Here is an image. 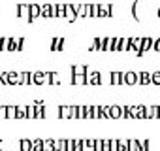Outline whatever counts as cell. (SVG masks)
Masks as SVG:
<instances>
[{"mask_svg": "<svg viewBox=\"0 0 160 151\" xmlns=\"http://www.w3.org/2000/svg\"><path fill=\"white\" fill-rule=\"evenodd\" d=\"M152 38L151 36H145V38H141V47H139V51H138V57H143L151 47H152Z\"/></svg>", "mask_w": 160, "mask_h": 151, "instance_id": "6da1fadb", "label": "cell"}, {"mask_svg": "<svg viewBox=\"0 0 160 151\" xmlns=\"http://www.w3.org/2000/svg\"><path fill=\"white\" fill-rule=\"evenodd\" d=\"M64 19L73 23L77 17H75V4H64Z\"/></svg>", "mask_w": 160, "mask_h": 151, "instance_id": "7a4b0ae2", "label": "cell"}, {"mask_svg": "<svg viewBox=\"0 0 160 151\" xmlns=\"http://www.w3.org/2000/svg\"><path fill=\"white\" fill-rule=\"evenodd\" d=\"M38 17H40V6L38 4H28V17H27V21L34 23Z\"/></svg>", "mask_w": 160, "mask_h": 151, "instance_id": "3957f363", "label": "cell"}, {"mask_svg": "<svg viewBox=\"0 0 160 151\" xmlns=\"http://www.w3.org/2000/svg\"><path fill=\"white\" fill-rule=\"evenodd\" d=\"M122 83L124 85H136L138 83V74L136 72H122Z\"/></svg>", "mask_w": 160, "mask_h": 151, "instance_id": "277c9868", "label": "cell"}, {"mask_svg": "<svg viewBox=\"0 0 160 151\" xmlns=\"http://www.w3.org/2000/svg\"><path fill=\"white\" fill-rule=\"evenodd\" d=\"M100 83H102V74L100 72L87 74V85H100Z\"/></svg>", "mask_w": 160, "mask_h": 151, "instance_id": "5b68a950", "label": "cell"}, {"mask_svg": "<svg viewBox=\"0 0 160 151\" xmlns=\"http://www.w3.org/2000/svg\"><path fill=\"white\" fill-rule=\"evenodd\" d=\"M98 17H113V6L111 4H100Z\"/></svg>", "mask_w": 160, "mask_h": 151, "instance_id": "8992f818", "label": "cell"}, {"mask_svg": "<svg viewBox=\"0 0 160 151\" xmlns=\"http://www.w3.org/2000/svg\"><path fill=\"white\" fill-rule=\"evenodd\" d=\"M64 45H66V40H64L62 36H57V38H53V42H51V51H62Z\"/></svg>", "mask_w": 160, "mask_h": 151, "instance_id": "52a82bcc", "label": "cell"}, {"mask_svg": "<svg viewBox=\"0 0 160 151\" xmlns=\"http://www.w3.org/2000/svg\"><path fill=\"white\" fill-rule=\"evenodd\" d=\"M72 85H87V74H72Z\"/></svg>", "mask_w": 160, "mask_h": 151, "instance_id": "ba28073f", "label": "cell"}, {"mask_svg": "<svg viewBox=\"0 0 160 151\" xmlns=\"http://www.w3.org/2000/svg\"><path fill=\"white\" fill-rule=\"evenodd\" d=\"M139 47H141V38H138V36H136V38H130V44H128V51L138 55Z\"/></svg>", "mask_w": 160, "mask_h": 151, "instance_id": "9c48e42d", "label": "cell"}, {"mask_svg": "<svg viewBox=\"0 0 160 151\" xmlns=\"http://www.w3.org/2000/svg\"><path fill=\"white\" fill-rule=\"evenodd\" d=\"M58 119H72V106H58Z\"/></svg>", "mask_w": 160, "mask_h": 151, "instance_id": "30bf717a", "label": "cell"}, {"mask_svg": "<svg viewBox=\"0 0 160 151\" xmlns=\"http://www.w3.org/2000/svg\"><path fill=\"white\" fill-rule=\"evenodd\" d=\"M109 83L111 85H124L122 83V72H111L109 74Z\"/></svg>", "mask_w": 160, "mask_h": 151, "instance_id": "8fae6325", "label": "cell"}, {"mask_svg": "<svg viewBox=\"0 0 160 151\" xmlns=\"http://www.w3.org/2000/svg\"><path fill=\"white\" fill-rule=\"evenodd\" d=\"M121 115H122V106L117 104L109 106V119H121Z\"/></svg>", "mask_w": 160, "mask_h": 151, "instance_id": "7c38bea8", "label": "cell"}, {"mask_svg": "<svg viewBox=\"0 0 160 151\" xmlns=\"http://www.w3.org/2000/svg\"><path fill=\"white\" fill-rule=\"evenodd\" d=\"M32 83V72H21L19 74V85H30Z\"/></svg>", "mask_w": 160, "mask_h": 151, "instance_id": "4fadbf2b", "label": "cell"}, {"mask_svg": "<svg viewBox=\"0 0 160 151\" xmlns=\"http://www.w3.org/2000/svg\"><path fill=\"white\" fill-rule=\"evenodd\" d=\"M32 83L34 85H45V72H34L32 74Z\"/></svg>", "mask_w": 160, "mask_h": 151, "instance_id": "5bb4252c", "label": "cell"}, {"mask_svg": "<svg viewBox=\"0 0 160 151\" xmlns=\"http://www.w3.org/2000/svg\"><path fill=\"white\" fill-rule=\"evenodd\" d=\"M6 81H8V85H19V72H8Z\"/></svg>", "mask_w": 160, "mask_h": 151, "instance_id": "9a60e30c", "label": "cell"}, {"mask_svg": "<svg viewBox=\"0 0 160 151\" xmlns=\"http://www.w3.org/2000/svg\"><path fill=\"white\" fill-rule=\"evenodd\" d=\"M15 15H17L19 19H23V17H28V4H17Z\"/></svg>", "mask_w": 160, "mask_h": 151, "instance_id": "2e32d148", "label": "cell"}, {"mask_svg": "<svg viewBox=\"0 0 160 151\" xmlns=\"http://www.w3.org/2000/svg\"><path fill=\"white\" fill-rule=\"evenodd\" d=\"M75 17L77 19L87 17V4H75Z\"/></svg>", "mask_w": 160, "mask_h": 151, "instance_id": "e0dca14e", "label": "cell"}, {"mask_svg": "<svg viewBox=\"0 0 160 151\" xmlns=\"http://www.w3.org/2000/svg\"><path fill=\"white\" fill-rule=\"evenodd\" d=\"M111 47H113V36H106V38L102 40V49H100V51L108 53V51H111Z\"/></svg>", "mask_w": 160, "mask_h": 151, "instance_id": "ac0fdd59", "label": "cell"}, {"mask_svg": "<svg viewBox=\"0 0 160 151\" xmlns=\"http://www.w3.org/2000/svg\"><path fill=\"white\" fill-rule=\"evenodd\" d=\"M138 83L149 85V83H151V74H149V72H139V74H138Z\"/></svg>", "mask_w": 160, "mask_h": 151, "instance_id": "d6986e66", "label": "cell"}, {"mask_svg": "<svg viewBox=\"0 0 160 151\" xmlns=\"http://www.w3.org/2000/svg\"><path fill=\"white\" fill-rule=\"evenodd\" d=\"M158 106H145V119H156Z\"/></svg>", "mask_w": 160, "mask_h": 151, "instance_id": "ffe728a7", "label": "cell"}, {"mask_svg": "<svg viewBox=\"0 0 160 151\" xmlns=\"http://www.w3.org/2000/svg\"><path fill=\"white\" fill-rule=\"evenodd\" d=\"M40 17H43V19H51V4H43V6H40Z\"/></svg>", "mask_w": 160, "mask_h": 151, "instance_id": "44dd1931", "label": "cell"}, {"mask_svg": "<svg viewBox=\"0 0 160 151\" xmlns=\"http://www.w3.org/2000/svg\"><path fill=\"white\" fill-rule=\"evenodd\" d=\"M100 4H87V17H98Z\"/></svg>", "mask_w": 160, "mask_h": 151, "instance_id": "7402d4cb", "label": "cell"}, {"mask_svg": "<svg viewBox=\"0 0 160 151\" xmlns=\"http://www.w3.org/2000/svg\"><path fill=\"white\" fill-rule=\"evenodd\" d=\"M70 70H72V74H89V66L87 64H75Z\"/></svg>", "mask_w": 160, "mask_h": 151, "instance_id": "603a6c76", "label": "cell"}, {"mask_svg": "<svg viewBox=\"0 0 160 151\" xmlns=\"http://www.w3.org/2000/svg\"><path fill=\"white\" fill-rule=\"evenodd\" d=\"M30 149H32V140L23 138V140L19 142V151H30Z\"/></svg>", "mask_w": 160, "mask_h": 151, "instance_id": "cb8c5ba5", "label": "cell"}, {"mask_svg": "<svg viewBox=\"0 0 160 151\" xmlns=\"http://www.w3.org/2000/svg\"><path fill=\"white\" fill-rule=\"evenodd\" d=\"M15 119H27V106H15Z\"/></svg>", "mask_w": 160, "mask_h": 151, "instance_id": "d4e9b609", "label": "cell"}, {"mask_svg": "<svg viewBox=\"0 0 160 151\" xmlns=\"http://www.w3.org/2000/svg\"><path fill=\"white\" fill-rule=\"evenodd\" d=\"M98 119H109V106H98Z\"/></svg>", "mask_w": 160, "mask_h": 151, "instance_id": "484cf974", "label": "cell"}, {"mask_svg": "<svg viewBox=\"0 0 160 151\" xmlns=\"http://www.w3.org/2000/svg\"><path fill=\"white\" fill-rule=\"evenodd\" d=\"M30 151H43V140H42V138L32 140V149H30Z\"/></svg>", "mask_w": 160, "mask_h": 151, "instance_id": "4316f807", "label": "cell"}, {"mask_svg": "<svg viewBox=\"0 0 160 151\" xmlns=\"http://www.w3.org/2000/svg\"><path fill=\"white\" fill-rule=\"evenodd\" d=\"M102 40H104V38H100V36L94 38V42H92V45L89 47V51H100V49H102Z\"/></svg>", "mask_w": 160, "mask_h": 151, "instance_id": "83f0119b", "label": "cell"}, {"mask_svg": "<svg viewBox=\"0 0 160 151\" xmlns=\"http://www.w3.org/2000/svg\"><path fill=\"white\" fill-rule=\"evenodd\" d=\"M128 151H139V140L130 138L128 140Z\"/></svg>", "mask_w": 160, "mask_h": 151, "instance_id": "f1b7e54d", "label": "cell"}, {"mask_svg": "<svg viewBox=\"0 0 160 151\" xmlns=\"http://www.w3.org/2000/svg\"><path fill=\"white\" fill-rule=\"evenodd\" d=\"M128 44H130V38H121V42H119V51H128Z\"/></svg>", "mask_w": 160, "mask_h": 151, "instance_id": "f546056e", "label": "cell"}, {"mask_svg": "<svg viewBox=\"0 0 160 151\" xmlns=\"http://www.w3.org/2000/svg\"><path fill=\"white\" fill-rule=\"evenodd\" d=\"M27 119H36V108H34V104L27 106Z\"/></svg>", "mask_w": 160, "mask_h": 151, "instance_id": "4dcf8cb0", "label": "cell"}, {"mask_svg": "<svg viewBox=\"0 0 160 151\" xmlns=\"http://www.w3.org/2000/svg\"><path fill=\"white\" fill-rule=\"evenodd\" d=\"M6 119H15V106H6Z\"/></svg>", "mask_w": 160, "mask_h": 151, "instance_id": "1f68e13d", "label": "cell"}, {"mask_svg": "<svg viewBox=\"0 0 160 151\" xmlns=\"http://www.w3.org/2000/svg\"><path fill=\"white\" fill-rule=\"evenodd\" d=\"M151 149V140H139V151H149Z\"/></svg>", "mask_w": 160, "mask_h": 151, "instance_id": "d6a6232c", "label": "cell"}, {"mask_svg": "<svg viewBox=\"0 0 160 151\" xmlns=\"http://www.w3.org/2000/svg\"><path fill=\"white\" fill-rule=\"evenodd\" d=\"M8 42H10V38L0 36V51H8Z\"/></svg>", "mask_w": 160, "mask_h": 151, "instance_id": "836d02e7", "label": "cell"}, {"mask_svg": "<svg viewBox=\"0 0 160 151\" xmlns=\"http://www.w3.org/2000/svg\"><path fill=\"white\" fill-rule=\"evenodd\" d=\"M151 83L160 85V72H152V74H151Z\"/></svg>", "mask_w": 160, "mask_h": 151, "instance_id": "e575fe53", "label": "cell"}, {"mask_svg": "<svg viewBox=\"0 0 160 151\" xmlns=\"http://www.w3.org/2000/svg\"><path fill=\"white\" fill-rule=\"evenodd\" d=\"M57 19H64V4H57Z\"/></svg>", "mask_w": 160, "mask_h": 151, "instance_id": "d590c367", "label": "cell"}, {"mask_svg": "<svg viewBox=\"0 0 160 151\" xmlns=\"http://www.w3.org/2000/svg\"><path fill=\"white\" fill-rule=\"evenodd\" d=\"M53 142L55 140H43V151H53Z\"/></svg>", "mask_w": 160, "mask_h": 151, "instance_id": "8d00e7d4", "label": "cell"}, {"mask_svg": "<svg viewBox=\"0 0 160 151\" xmlns=\"http://www.w3.org/2000/svg\"><path fill=\"white\" fill-rule=\"evenodd\" d=\"M15 42H17V49H15V51H23V47H25V38L19 36V38H15Z\"/></svg>", "mask_w": 160, "mask_h": 151, "instance_id": "74e56055", "label": "cell"}, {"mask_svg": "<svg viewBox=\"0 0 160 151\" xmlns=\"http://www.w3.org/2000/svg\"><path fill=\"white\" fill-rule=\"evenodd\" d=\"M130 112V119H138V106H128Z\"/></svg>", "mask_w": 160, "mask_h": 151, "instance_id": "f35d334b", "label": "cell"}, {"mask_svg": "<svg viewBox=\"0 0 160 151\" xmlns=\"http://www.w3.org/2000/svg\"><path fill=\"white\" fill-rule=\"evenodd\" d=\"M73 151H83V140H73Z\"/></svg>", "mask_w": 160, "mask_h": 151, "instance_id": "ab89813d", "label": "cell"}, {"mask_svg": "<svg viewBox=\"0 0 160 151\" xmlns=\"http://www.w3.org/2000/svg\"><path fill=\"white\" fill-rule=\"evenodd\" d=\"M109 151H119V140H109Z\"/></svg>", "mask_w": 160, "mask_h": 151, "instance_id": "60d3db41", "label": "cell"}, {"mask_svg": "<svg viewBox=\"0 0 160 151\" xmlns=\"http://www.w3.org/2000/svg\"><path fill=\"white\" fill-rule=\"evenodd\" d=\"M138 119H145V106L143 104L138 106Z\"/></svg>", "mask_w": 160, "mask_h": 151, "instance_id": "b9f144b4", "label": "cell"}, {"mask_svg": "<svg viewBox=\"0 0 160 151\" xmlns=\"http://www.w3.org/2000/svg\"><path fill=\"white\" fill-rule=\"evenodd\" d=\"M119 151H128V140H119Z\"/></svg>", "mask_w": 160, "mask_h": 151, "instance_id": "7bdbcfd3", "label": "cell"}, {"mask_svg": "<svg viewBox=\"0 0 160 151\" xmlns=\"http://www.w3.org/2000/svg\"><path fill=\"white\" fill-rule=\"evenodd\" d=\"M121 119H130V112H128V106H122V115Z\"/></svg>", "mask_w": 160, "mask_h": 151, "instance_id": "ee69618b", "label": "cell"}, {"mask_svg": "<svg viewBox=\"0 0 160 151\" xmlns=\"http://www.w3.org/2000/svg\"><path fill=\"white\" fill-rule=\"evenodd\" d=\"M102 147H104L102 140H94V149H92V151H102Z\"/></svg>", "mask_w": 160, "mask_h": 151, "instance_id": "f6af8a7d", "label": "cell"}, {"mask_svg": "<svg viewBox=\"0 0 160 151\" xmlns=\"http://www.w3.org/2000/svg\"><path fill=\"white\" fill-rule=\"evenodd\" d=\"M152 49H154L156 53H160V38H156V40L152 42Z\"/></svg>", "mask_w": 160, "mask_h": 151, "instance_id": "bcb514c9", "label": "cell"}, {"mask_svg": "<svg viewBox=\"0 0 160 151\" xmlns=\"http://www.w3.org/2000/svg\"><path fill=\"white\" fill-rule=\"evenodd\" d=\"M6 74H8V72H0V85H8V81H6Z\"/></svg>", "mask_w": 160, "mask_h": 151, "instance_id": "7dc6e473", "label": "cell"}, {"mask_svg": "<svg viewBox=\"0 0 160 151\" xmlns=\"http://www.w3.org/2000/svg\"><path fill=\"white\" fill-rule=\"evenodd\" d=\"M119 42H121V38H113V47H111V51H119Z\"/></svg>", "mask_w": 160, "mask_h": 151, "instance_id": "c3c4849f", "label": "cell"}, {"mask_svg": "<svg viewBox=\"0 0 160 151\" xmlns=\"http://www.w3.org/2000/svg\"><path fill=\"white\" fill-rule=\"evenodd\" d=\"M66 151H73V140H66Z\"/></svg>", "mask_w": 160, "mask_h": 151, "instance_id": "681fc988", "label": "cell"}, {"mask_svg": "<svg viewBox=\"0 0 160 151\" xmlns=\"http://www.w3.org/2000/svg\"><path fill=\"white\" fill-rule=\"evenodd\" d=\"M0 119H6V106H0Z\"/></svg>", "mask_w": 160, "mask_h": 151, "instance_id": "f907efd6", "label": "cell"}, {"mask_svg": "<svg viewBox=\"0 0 160 151\" xmlns=\"http://www.w3.org/2000/svg\"><path fill=\"white\" fill-rule=\"evenodd\" d=\"M102 143H104L102 151H109V140H102Z\"/></svg>", "mask_w": 160, "mask_h": 151, "instance_id": "816d5d0a", "label": "cell"}, {"mask_svg": "<svg viewBox=\"0 0 160 151\" xmlns=\"http://www.w3.org/2000/svg\"><path fill=\"white\" fill-rule=\"evenodd\" d=\"M156 117L160 119V106H158V112H156Z\"/></svg>", "mask_w": 160, "mask_h": 151, "instance_id": "f5cc1de1", "label": "cell"}, {"mask_svg": "<svg viewBox=\"0 0 160 151\" xmlns=\"http://www.w3.org/2000/svg\"><path fill=\"white\" fill-rule=\"evenodd\" d=\"M0 151H2V140H0Z\"/></svg>", "mask_w": 160, "mask_h": 151, "instance_id": "db71d44e", "label": "cell"}, {"mask_svg": "<svg viewBox=\"0 0 160 151\" xmlns=\"http://www.w3.org/2000/svg\"><path fill=\"white\" fill-rule=\"evenodd\" d=\"M158 17H160V8H158Z\"/></svg>", "mask_w": 160, "mask_h": 151, "instance_id": "11a10c76", "label": "cell"}]
</instances>
